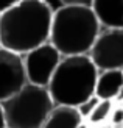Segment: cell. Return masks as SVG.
Wrapping results in <instances>:
<instances>
[{
  "label": "cell",
  "mask_w": 123,
  "mask_h": 128,
  "mask_svg": "<svg viewBox=\"0 0 123 128\" xmlns=\"http://www.w3.org/2000/svg\"><path fill=\"white\" fill-rule=\"evenodd\" d=\"M51 17L44 0H19L0 14V47L25 55L48 42Z\"/></svg>",
  "instance_id": "6da1fadb"
},
{
  "label": "cell",
  "mask_w": 123,
  "mask_h": 128,
  "mask_svg": "<svg viewBox=\"0 0 123 128\" xmlns=\"http://www.w3.org/2000/svg\"><path fill=\"white\" fill-rule=\"evenodd\" d=\"M101 30L90 5L66 3L53 11L50 41L62 56L87 55Z\"/></svg>",
  "instance_id": "7a4b0ae2"
},
{
  "label": "cell",
  "mask_w": 123,
  "mask_h": 128,
  "mask_svg": "<svg viewBox=\"0 0 123 128\" xmlns=\"http://www.w3.org/2000/svg\"><path fill=\"white\" fill-rule=\"evenodd\" d=\"M98 69L89 55L62 56L48 83V92L55 105L78 106L95 95Z\"/></svg>",
  "instance_id": "3957f363"
},
{
  "label": "cell",
  "mask_w": 123,
  "mask_h": 128,
  "mask_svg": "<svg viewBox=\"0 0 123 128\" xmlns=\"http://www.w3.org/2000/svg\"><path fill=\"white\" fill-rule=\"evenodd\" d=\"M55 102L47 88L27 83L12 97L2 102L8 128H42Z\"/></svg>",
  "instance_id": "277c9868"
},
{
  "label": "cell",
  "mask_w": 123,
  "mask_h": 128,
  "mask_svg": "<svg viewBox=\"0 0 123 128\" xmlns=\"http://www.w3.org/2000/svg\"><path fill=\"white\" fill-rule=\"evenodd\" d=\"M87 55L98 70L123 69V28L101 27Z\"/></svg>",
  "instance_id": "5b68a950"
},
{
  "label": "cell",
  "mask_w": 123,
  "mask_h": 128,
  "mask_svg": "<svg viewBox=\"0 0 123 128\" xmlns=\"http://www.w3.org/2000/svg\"><path fill=\"white\" fill-rule=\"evenodd\" d=\"M22 56L28 83L44 88L48 86L58 64L62 60V55L51 42H45Z\"/></svg>",
  "instance_id": "8992f818"
},
{
  "label": "cell",
  "mask_w": 123,
  "mask_h": 128,
  "mask_svg": "<svg viewBox=\"0 0 123 128\" xmlns=\"http://www.w3.org/2000/svg\"><path fill=\"white\" fill-rule=\"evenodd\" d=\"M27 83L23 56L0 47V103L12 97Z\"/></svg>",
  "instance_id": "52a82bcc"
},
{
  "label": "cell",
  "mask_w": 123,
  "mask_h": 128,
  "mask_svg": "<svg viewBox=\"0 0 123 128\" xmlns=\"http://www.w3.org/2000/svg\"><path fill=\"white\" fill-rule=\"evenodd\" d=\"M90 8L105 28H123V0H90Z\"/></svg>",
  "instance_id": "ba28073f"
},
{
  "label": "cell",
  "mask_w": 123,
  "mask_h": 128,
  "mask_svg": "<svg viewBox=\"0 0 123 128\" xmlns=\"http://www.w3.org/2000/svg\"><path fill=\"white\" fill-rule=\"evenodd\" d=\"M123 86V69L98 70L95 95L101 100H114Z\"/></svg>",
  "instance_id": "9c48e42d"
},
{
  "label": "cell",
  "mask_w": 123,
  "mask_h": 128,
  "mask_svg": "<svg viewBox=\"0 0 123 128\" xmlns=\"http://www.w3.org/2000/svg\"><path fill=\"white\" fill-rule=\"evenodd\" d=\"M83 122L78 110L75 106L67 105H55L45 119L42 128H78Z\"/></svg>",
  "instance_id": "30bf717a"
},
{
  "label": "cell",
  "mask_w": 123,
  "mask_h": 128,
  "mask_svg": "<svg viewBox=\"0 0 123 128\" xmlns=\"http://www.w3.org/2000/svg\"><path fill=\"white\" fill-rule=\"evenodd\" d=\"M114 106H115V102L114 100H101L100 98V102L95 106V110L89 116L87 122L92 124V125H103L106 120H109Z\"/></svg>",
  "instance_id": "8fae6325"
},
{
  "label": "cell",
  "mask_w": 123,
  "mask_h": 128,
  "mask_svg": "<svg viewBox=\"0 0 123 128\" xmlns=\"http://www.w3.org/2000/svg\"><path fill=\"white\" fill-rule=\"evenodd\" d=\"M98 102H100V98L97 97V95H92V97L86 98L83 103H80L78 106H76V110H78V112H80V116L83 117V120L89 119V116L92 114V111L95 110V106H97Z\"/></svg>",
  "instance_id": "7c38bea8"
},
{
  "label": "cell",
  "mask_w": 123,
  "mask_h": 128,
  "mask_svg": "<svg viewBox=\"0 0 123 128\" xmlns=\"http://www.w3.org/2000/svg\"><path fill=\"white\" fill-rule=\"evenodd\" d=\"M109 120H111L112 128H123V105H117V103H115Z\"/></svg>",
  "instance_id": "4fadbf2b"
},
{
  "label": "cell",
  "mask_w": 123,
  "mask_h": 128,
  "mask_svg": "<svg viewBox=\"0 0 123 128\" xmlns=\"http://www.w3.org/2000/svg\"><path fill=\"white\" fill-rule=\"evenodd\" d=\"M17 2H19V0H0V14H2L5 10H8L9 6L17 3Z\"/></svg>",
  "instance_id": "5bb4252c"
},
{
  "label": "cell",
  "mask_w": 123,
  "mask_h": 128,
  "mask_svg": "<svg viewBox=\"0 0 123 128\" xmlns=\"http://www.w3.org/2000/svg\"><path fill=\"white\" fill-rule=\"evenodd\" d=\"M114 102L117 105H123V86L120 88V91H119V94H117V97L114 98Z\"/></svg>",
  "instance_id": "9a60e30c"
},
{
  "label": "cell",
  "mask_w": 123,
  "mask_h": 128,
  "mask_svg": "<svg viewBox=\"0 0 123 128\" xmlns=\"http://www.w3.org/2000/svg\"><path fill=\"white\" fill-rule=\"evenodd\" d=\"M0 128H6V122H5V116H3L2 103H0Z\"/></svg>",
  "instance_id": "2e32d148"
},
{
  "label": "cell",
  "mask_w": 123,
  "mask_h": 128,
  "mask_svg": "<svg viewBox=\"0 0 123 128\" xmlns=\"http://www.w3.org/2000/svg\"><path fill=\"white\" fill-rule=\"evenodd\" d=\"M66 3H83V5H90V0H64Z\"/></svg>",
  "instance_id": "e0dca14e"
},
{
  "label": "cell",
  "mask_w": 123,
  "mask_h": 128,
  "mask_svg": "<svg viewBox=\"0 0 123 128\" xmlns=\"http://www.w3.org/2000/svg\"><path fill=\"white\" fill-rule=\"evenodd\" d=\"M97 128H105V126H101V125H97Z\"/></svg>",
  "instance_id": "ac0fdd59"
},
{
  "label": "cell",
  "mask_w": 123,
  "mask_h": 128,
  "mask_svg": "<svg viewBox=\"0 0 123 128\" xmlns=\"http://www.w3.org/2000/svg\"><path fill=\"white\" fill-rule=\"evenodd\" d=\"M6 128H8V126H6Z\"/></svg>",
  "instance_id": "d6986e66"
}]
</instances>
